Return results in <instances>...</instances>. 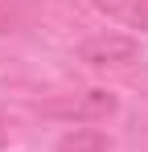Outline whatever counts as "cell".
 <instances>
[{
	"instance_id": "3",
	"label": "cell",
	"mask_w": 148,
	"mask_h": 152,
	"mask_svg": "<svg viewBox=\"0 0 148 152\" xmlns=\"http://www.w3.org/2000/svg\"><path fill=\"white\" fill-rule=\"evenodd\" d=\"M107 148H111V140L99 127H74L58 140V152H107Z\"/></svg>"
},
{
	"instance_id": "2",
	"label": "cell",
	"mask_w": 148,
	"mask_h": 152,
	"mask_svg": "<svg viewBox=\"0 0 148 152\" xmlns=\"http://www.w3.org/2000/svg\"><path fill=\"white\" fill-rule=\"evenodd\" d=\"M115 107L119 99L111 95V91H86L82 99L66 103V107H45V115H66V119H78V124H91V119H107V115H115Z\"/></svg>"
},
{
	"instance_id": "4",
	"label": "cell",
	"mask_w": 148,
	"mask_h": 152,
	"mask_svg": "<svg viewBox=\"0 0 148 152\" xmlns=\"http://www.w3.org/2000/svg\"><path fill=\"white\" fill-rule=\"evenodd\" d=\"M95 8H103L107 17H119V21L148 33V0H95Z\"/></svg>"
},
{
	"instance_id": "1",
	"label": "cell",
	"mask_w": 148,
	"mask_h": 152,
	"mask_svg": "<svg viewBox=\"0 0 148 152\" xmlns=\"http://www.w3.org/2000/svg\"><path fill=\"white\" fill-rule=\"evenodd\" d=\"M136 53H140V45L132 37H123V33H99V37H86L78 45V58L86 66H123Z\"/></svg>"
}]
</instances>
